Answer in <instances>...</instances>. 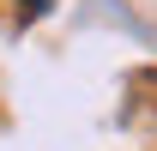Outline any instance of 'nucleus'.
Listing matches in <instances>:
<instances>
[{"label":"nucleus","mask_w":157,"mask_h":151,"mask_svg":"<svg viewBox=\"0 0 157 151\" xmlns=\"http://www.w3.org/2000/svg\"><path fill=\"white\" fill-rule=\"evenodd\" d=\"M48 6H55V0H18V12H24V18H42Z\"/></svg>","instance_id":"obj_1"}]
</instances>
